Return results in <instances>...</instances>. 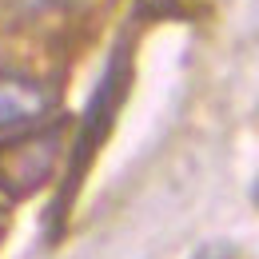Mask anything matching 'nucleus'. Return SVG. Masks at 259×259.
Wrapping results in <instances>:
<instances>
[{
	"label": "nucleus",
	"mask_w": 259,
	"mask_h": 259,
	"mask_svg": "<svg viewBox=\"0 0 259 259\" xmlns=\"http://www.w3.org/2000/svg\"><path fill=\"white\" fill-rule=\"evenodd\" d=\"M52 112V92L24 72L0 68V132H24L36 128Z\"/></svg>",
	"instance_id": "f03ea898"
},
{
	"label": "nucleus",
	"mask_w": 259,
	"mask_h": 259,
	"mask_svg": "<svg viewBox=\"0 0 259 259\" xmlns=\"http://www.w3.org/2000/svg\"><path fill=\"white\" fill-rule=\"evenodd\" d=\"M60 128H24L0 140V192L8 199L36 195L60 163Z\"/></svg>",
	"instance_id": "f257e3e1"
}]
</instances>
